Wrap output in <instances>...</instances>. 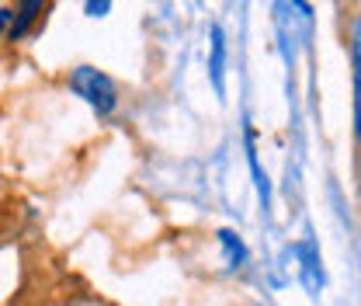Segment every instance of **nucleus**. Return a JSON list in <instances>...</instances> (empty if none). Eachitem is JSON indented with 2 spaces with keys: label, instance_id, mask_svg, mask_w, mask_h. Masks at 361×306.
Masks as SVG:
<instances>
[{
  "label": "nucleus",
  "instance_id": "nucleus-1",
  "mask_svg": "<svg viewBox=\"0 0 361 306\" xmlns=\"http://www.w3.org/2000/svg\"><path fill=\"white\" fill-rule=\"evenodd\" d=\"M70 90L80 94L97 115H108V112H115V105H118V90L111 84V77L101 73V70H94V66H77V70L70 73Z\"/></svg>",
  "mask_w": 361,
  "mask_h": 306
},
{
  "label": "nucleus",
  "instance_id": "nucleus-2",
  "mask_svg": "<svg viewBox=\"0 0 361 306\" xmlns=\"http://www.w3.org/2000/svg\"><path fill=\"white\" fill-rule=\"evenodd\" d=\"M39 11H42V0H21V7H18V18L11 21V39H21L32 25H35V18H39Z\"/></svg>",
  "mask_w": 361,
  "mask_h": 306
},
{
  "label": "nucleus",
  "instance_id": "nucleus-3",
  "mask_svg": "<svg viewBox=\"0 0 361 306\" xmlns=\"http://www.w3.org/2000/svg\"><path fill=\"white\" fill-rule=\"evenodd\" d=\"M212 77L216 84H223V32L212 28Z\"/></svg>",
  "mask_w": 361,
  "mask_h": 306
},
{
  "label": "nucleus",
  "instance_id": "nucleus-4",
  "mask_svg": "<svg viewBox=\"0 0 361 306\" xmlns=\"http://www.w3.org/2000/svg\"><path fill=\"white\" fill-rule=\"evenodd\" d=\"M219 240H223L226 251H229V264H240V261H243V244H240V240H236L229 230H223V233H219Z\"/></svg>",
  "mask_w": 361,
  "mask_h": 306
},
{
  "label": "nucleus",
  "instance_id": "nucleus-5",
  "mask_svg": "<svg viewBox=\"0 0 361 306\" xmlns=\"http://www.w3.org/2000/svg\"><path fill=\"white\" fill-rule=\"evenodd\" d=\"M355 129H358V143H361V70L355 73Z\"/></svg>",
  "mask_w": 361,
  "mask_h": 306
},
{
  "label": "nucleus",
  "instance_id": "nucleus-6",
  "mask_svg": "<svg viewBox=\"0 0 361 306\" xmlns=\"http://www.w3.org/2000/svg\"><path fill=\"white\" fill-rule=\"evenodd\" d=\"M351 52H355V63H358V70H361V18L355 21V28H351Z\"/></svg>",
  "mask_w": 361,
  "mask_h": 306
},
{
  "label": "nucleus",
  "instance_id": "nucleus-7",
  "mask_svg": "<svg viewBox=\"0 0 361 306\" xmlns=\"http://www.w3.org/2000/svg\"><path fill=\"white\" fill-rule=\"evenodd\" d=\"M108 4H111V0H90L87 11L90 14H104V11H108Z\"/></svg>",
  "mask_w": 361,
  "mask_h": 306
},
{
  "label": "nucleus",
  "instance_id": "nucleus-8",
  "mask_svg": "<svg viewBox=\"0 0 361 306\" xmlns=\"http://www.w3.org/2000/svg\"><path fill=\"white\" fill-rule=\"evenodd\" d=\"M11 28V11H0V32Z\"/></svg>",
  "mask_w": 361,
  "mask_h": 306
}]
</instances>
